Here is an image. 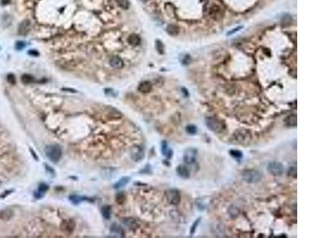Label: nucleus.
I'll return each instance as SVG.
<instances>
[{"mask_svg": "<svg viewBox=\"0 0 317 238\" xmlns=\"http://www.w3.org/2000/svg\"><path fill=\"white\" fill-rule=\"evenodd\" d=\"M111 212H112V207L109 205H105L102 208V214L105 219H110V218Z\"/></svg>", "mask_w": 317, "mask_h": 238, "instance_id": "nucleus-18", "label": "nucleus"}, {"mask_svg": "<svg viewBox=\"0 0 317 238\" xmlns=\"http://www.w3.org/2000/svg\"><path fill=\"white\" fill-rule=\"evenodd\" d=\"M152 89V85L148 81H144L138 86V91L142 94H148Z\"/></svg>", "mask_w": 317, "mask_h": 238, "instance_id": "nucleus-11", "label": "nucleus"}, {"mask_svg": "<svg viewBox=\"0 0 317 238\" xmlns=\"http://www.w3.org/2000/svg\"><path fill=\"white\" fill-rule=\"evenodd\" d=\"M45 154L47 157L53 163H57L62 156V150L60 147L56 145H50L45 148Z\"/></svg>", "mask_w": 317, "mask_h": 238, "instance_id": "nucleus-2", "label": "nucleus"}, {"mask_svg": "<svg viewBox=\"0 0 317 238\" xmlns=\"http://www.w3.org/2000/svg\"><path fill=\"white\" fill-rule=\"evenodd\" d=\"M180 60H181V62H182V64L188 65L189 64H190L191 57L190 56H189L188 54H184V55L180 58Z\"/></svg>", "mask_w": 317, "mask_h": 238, "instance_id": "nucleus-28", "label": "nucleus"}, {"mask_svg": "<svg viewBox=\"0 0 317 238\" xmlns=\"http://www.w3.org/2000/svg\"><path fill=\"white\" fill-rule=\"evenodd\" d=\"M6 80H7V82L10 83V84H16V78L14 76V75L13 74H9L7 75V77H6Z\"/></svg>", "mask_w": 317, "mask_h": 238, "instance_id": "nucleus-34", "label": "nucleus"}, {"mask_svg": "<svg viewBox=\"0 0 317 238\" xmlns=\"http://www.w3.org/2000/svg\"><path fill=\"white\" fill-rule=\"evenodd\" d=\"M31 29V22L28 19H25L24 21H22L20 25L18 26V32L19 35H22V36H25V35H27L29 34V32L30 31Z\"/></svg>", "mask_w": 317, "mask_h": 238, "instance_id": "nucleus-10", "label": "nucleus"}, {"mask_svg": "<svg viewBox=\"0 0 317 238\" xmlns=\"http://www.w3.org/2000/svg\"><path fill=\"white\" fill-rule=\"evenodd\" d=\"M197 156V150L194 148L186 149L183 154V161L186 164H193L196 161Z\"/></svg>", "mask_w": 317, "mask_h": 238, "instance_id": "nucleus-5", "label": "nucleus"}, {"mask_svg": "<svg viewBox=\"0 0 317 238\" xmlns=\"http://www.w3.org/2000/svg\"><path fill=\"white\" fill-rule=\"evenodd\" d=\"M129 182V177H124V178H122L121 179H120L118 182L114 185V188H116V189H119V188H121V187H123L124 186H125L128 183V182Z\"/></svg>", "mask_w": 317, "mask_h": 238, "instance_id": "nucleus-20", "label": "nucleus"}, {"mask_svg": "<svg viewBox=\"0 0 317 238\" xmlns=\"http://www.w3.org/2000/svg\"><path fill=\"white\" fill-rule=\"evenodd\" d=\"M242 176L245 182H248V183H255V182H259L262 179V175L259 171L250 169V170L244 171Z\"/></svg>", "mask_w": 317, "mask_h": 238, "instance_id": "nucleus-4", "label": "nucleus"}, {"mask_svg": "<svg viewBox=\"0 0 317 238\" xmlns=\"http://www.w3.org/2000/svg\"><path fill=\"white\" fill-rule=\"evenodd\" d=\"M156 49L160 54L163 53V45L160 40H156Z\"/></svg>", "mask_w": 317, "mask_h": 238, "instance_id": "nucleus-36", "label": "nucleus"}, {"mask_svg": "<svg viewBox=\"0 0 317 238\" xmlns=\"http://www.w3.org/2000/svg\"><path fill=\"white\" fill-rule=\"evenodd\" d=\"M233 139L236 143L246 145L251 140V133L249 130L240 129L235 132L233 134Z\"/></svg>", "mask_w": 317, "mask_h": 238, "instance_id": "nucleus-3", "label": "nucleus"}, {"mask_svg": "<svg viewBox=\"0 0 317 238\" xmlns=\"http://www.w3.org/2000/svg\"><path fill=\"white\" fill-rule=\"evenodd\" d=\"M166 31L167 33L170 34V35H172V36H175L177 34H179V28L175 25H169L166 28Z\"/></svg>", "mask_w": 317, "mask_h": 238, "instance_id": "nucleus-21", "label": "nucleus"}, {"mask_svg": "<svg viewBox=\"0 0 317 238\" xmlns=\"http://www.w3.org/2000/svg\"><path fill=\"white\" fill-rule=\"evenodd\" d=\"M117 1L121 8L126 10L129 7V0H117Z\"/></svg>", "mask_w": 317, "mask_h": 238, "instance_id": "nucleus-26", "label": "nucleus"}, {"mask_svg": "<svg viewBox=\"0 0 317 238\" xmlns=\"http://www.w3.org/2000/svg\"><path fill=\"white\" fill-rule=\"evenodd\" d=\"M141 1H143V2H146V1H148V0H141Z\"/></svg>", "mask_w": 317, "mask_h": 238, "instance_id": "nucleus-42", "label": "nucleus"}, {"mask_svg": "<svg viewBox=\"0 0 317 238\" xmlns=\"http://www.w3.org/2000/svg\"><path fill=\"white\" fill-rule=\"evenodd\" d=\"M14 216V212L10 209H4V210L0 211V219L7 222L13 217Z\"/></svg>", "mask_w": 317, "mask_h": 238, "instance_id": "nucleus-13", "label": "nucleus"}, {"mask_svg": "<svg viewBox=\"0 0 317 238\" xmlns=\"http://www.w3.org/2000/svg\"><path fill=\"white\" fill-rule=\"evenodd\" d=\"M128 41H129V43L130 45L136 46V45L140 44V37H139L137 34H131L128 38Z\"/></svg>", "mask_w": 317, "mask_h": 238, "instance_id": "nucleus-17", "label": "nucleus"}, {"mask_svg": "<svg viewBox=\"0 0 317 238\" xmlns=\"http://www.w3.org/2000/svg\"><path fill=\"white\" fill-rule=\"evenodd\" d=\"M288 175L292 178H296V167H290L288 171Z\"/></svg>", "mask_w": 317, "mask_h": 238, "instance_id": "nucleus-33", "label": "nucleus"}, {"mask_svg": "<svg viewBox=\"0 0 317 238\" xmlns=\"http://www.w3.org/2000/svg\"><path fill=\"white\" fill-rule=\"evenodd\" d=\"M230 155H231V156L233 158H236V159H237V160H240V159H241V158L243 157V153H242V152H240L239 151V150H231L230 151Z\"/></svg>", "mask_w": 317, "mask_h": 238, "instance_id": "nucleus-27", "label": "nucleus"}, {"mask_svg": "<svg viewBox=\"0 0 317 238\" xmlns=\"http://www.w3.org/2000/svg\"><path fill=\"white\" fill-rule=\"evenodd\" d=\"M69 199L71 200L73 203H75V204H78L79 202H81L83 199H84V198H83L82 197H79V196H75V195H71V196H70V198H69Z\"/></svg>", "mask_w": 317, "mask_h": 238, "instance_id": "nucleus-32", "label": "nucleus"}, {"mask_svg": "<svg viewBox=\"0 0 317 238\" xmlns=\"http://www.w3.org/2000/svg\"><path fill=\"white\" fill-rule=\"evenodd\" d=\"M292 16L290 15V14H284L281 18V25L282 26H289V25L292 23Z\"/></svg>", "mask_w": 317, "mask_h": 238, "instance_id": "nucleus-19", "label": "nucleus"}, {"mask_svg": "<svg viewBox=\"0 0 317 238\" xmlns=\"http://www.w3.org/2000/svg\"><path fill=\"white\" fill-rule=\"evenodd\" d=\"M131 156H132V160L136 161V162H139V161L142 160V159L144 156V150H143V149H142L140 146H134L132 149Z\"/></svg>", "mask_w": 317, "mask_h": 238, "instance_id": "nucleus-9", "label": "nucleus"}, {"mask_svg": "<svg viewBox=\"0 0 317 238\" xmlns=\"http://www.w3.org/2000/svg\"><path fill=\"white\" fill-rule=\"evenodd\" d=\"M30 152H31V154L33 155V156H34V159H35V160H38V157H37V154H36V153H35V152H34V150H33V149H30Z\"/></svg>", "mask_w": 317, "mask_h": 238, "instance_id": "nucleus-39", "label": "nucleus"}, {"mask_svg": "<svg viewBox=\"0 0 317 238\" xmlns=\"http://www.w3.org/2000/svg\"><path fill=\"white\" fill-rule=\"evenodd\" d=\"M111 231L116 233H118V234H120V235H121L122 237H123L124 234H125L123 229H121L119 226L116 225V224H114L113 226H111Z\"/></svg>", "mask_w": 317, "mask_h": 238, "instance_id": "nucleus-25", "label": "nucleus"}, {"mask_svg": "<svg viewBox=\"0 0 317 238\" xmlns=\"http://www.w3.org/2000/svg\"><path fill=\"white\" fill-rule=\"evenodd\" d=\"M28 53H29V55H31V56H38V55H39V54H38V53H37L36 50H30V51H29V52Z\"/></svg>", "mask_w": 317, "mask_h": 238, "instance_id": "nucleus-37", "label": "nucleus"}, {"mask_svg": "<svg viewBox=\"0 0 317 238\" xmlns=\"http://www.w3.org/2000/svg\"><path fill=\"white\" fill-rule=\"evenodd\" d=\"M21 80H22V82L23 83V84H30V83H33L34 80V79L31 75L24 74L22 75Z\"/></svg>", "mask_w": 317, "mask_h": 238, "instance_id": "nucleus-22", "label": "nucleus"}, {"mask_svg": "<svg viewBox=\"0 0 317 238\" xmlns=\"http://www.w3.org/2000/svg\"><path fill=\"white\" fill-rule=\"evenodd\" d=\"M122 222H123V223L125 225V226L129 228V229H135L137 228V226H138V224H137V222H136V221L134 218H132V217H126V218H124L123 220H122Z\"/></svg>", "mask_w": 317, "mask_h": 238, "instance_id": "nucleus-15", "label": "nucleus"}, {"mask_svg": "<svg viewBox=\"0 0 317 238\" xmlns=\"http://www.w3.org/2000/svg\"><path fill=\"white\" fill-rule=\"evenodd\" d=\"M186 131L190 135H195L197 133V128L194 125H189L186 127Z\"/></svg>", "mask_w": 317, "mask_h": 238, "instance_id": "nucleus-23", "label": "nucleus"}, {"mask_svg": "<svg viewBox=\"0 0 317 238\" xmlns=\"http://www.w3.org/2000/svg\"><path fill=\"white\" fill-rule=\"evenodd\" d=\"M63 91H70V92H76L75 90H71V88H63Z\"/></svg>", "mask_w": 317, "mask_h": 238, "instance_id": "nucleus-41", "label": "nucleus"}, {"mask_svg": "<svg viewBox=\"0 0 317 238\" xmlns=\"http://www.w3.org/2000/svg\"><path fill=\"white\" fill-rule=\"evenodd\" d=\"M11 192H12V191H6L5 193H3V195H1L0 197H1V198H5L6 195H8L10 193H11Z\"/></svg>", "mask_w": 317, "mask_h": 238, "instance_id": "nucleus-40", "label": "nucleus"}, {"mask_svg": "<svg viewBox=\"0 0 317 238\" xmlns=\"http://www.w3.org/2000/svg\"><path fill=\"white\" fill-rule=\"evenodd\" d=\"M49 189V187L45 183H40L38 187V192L40 194H43L45 192H46Z\"/></svg>", "mask_w": 317, "mask_h": 238, "instance_id": "nucleus-29", "label": "nucleus"}, {"mask_svg": "<svg viewBox=\"0 0 317 238\" xmlns=\"http://www.w3.org/2000/svg\"><path fill=\"white\" fill-rule=\"evenodd\" d=\"M206 125L208 128L212 132L216 133H220L224 132L226 129V125L220 119L214 117H210L206 118Z\"/></svg>", "mask_w": 317, "mask_h": 238, "instance_id": "nucleus-1", "label": "nucleus"}, {"mask_svg": "<svg viewBox=\"0 0 317 238\" xmlns=\"http://www.w3.org/2000/svg\"><path fill=\"white\" fill-rule=\"evenodd\" d=\"M170 149H168V146H167V143L166 141H163L162 142V153L164 156H166L167 153L169 152Z\"/></svg>", "mask_w": 317, "mask_h": 238, "instance_id": "nucleus-30", "label": "nucleus"}, {"mask_svg": "<svg viewBox=\"0 0 317 238\" xmlns=\"http://www.w3.org/2000/svg\"><path fill=\"white\" fill-rule=\"evenodd\" d=\"M176 171H177L178 175L180 177H182V178L188 179L189 177L190 176V170L186 166H184V165H179V167L176 168Z\"/></svg>", "mask_w": 317, "mask_h": 238, "instance_id": "nucleus-12", "label": "nucleus"}, {"mask_svg": "<svg viewBox=\"0 0 317 238\" xmlns=\"http://www.w3.org/2000/svg\"><path fill=\"white\" fill-rule=\"evenodd\" d=\"M166 198L167 202L171 205H178L181 201V195L179 191L177 190H168L166 191Z\"/></svg>", "mask_w": 317, "mask_h": 238, "instance_id": "nucleus-6", "label": "nucleus"}, {"mask_svg": "<svg viewBox=\"0 0 317 238\" xmlns=\"http://www.w3.org/2000/svg\"><path fill=\"white\" fill-rule=\"evenodd\" d=\"M10 3V0H1V4H2L3 6L8 5Z\"/></svg>", "mask_w": 317, "mask_h": 238, "instance_id": "nucleus-38", "label": "nucleus"}, {"mask_svg": "<svg viewBox=\"0 0 317 238\" xmlns=\"http://www.w3.org/2000/svg\"><path fill=\"white\" fill-rule=\"evenodd\" d=\"M267 169L268 171L271 175H273L274 176H281L283 173L284 167L281 163L274 161V162H270V164H268Z\"/></svg>", "mask_w": 317, "mask_h": 238, "instance_id": "nucleus-7", "label": "nucleus"}, {"mask_svg": "<svg viewBox=\"0 0 317 238\" xmlns=\"http://www.w3.org/2000/svg\"><path fill=\"white\" fill-rule=\"evenodd\" d=\"M110 64L113 68H122L124 67L123 60L118 56H113L112 58H110Z\"/></svg>", "mask_w": 317, "mask_h": 238, "instance_id": "nucleus-14", "label": "nucleus"}, {"mask_svg": "<svg viewBox=\"0 0 317 238\" xmlns=\"http://www.w3.org/2000/svg\"><path fill=\"white\" fill-rule=\"evenodd\" d=\"M296 123H297V118L296 115H290L285 119V124L286 126L295 127L296 126Z\"/></svg>", "mask_w": 317, "mask_h": 238, "instance_id": "nucleus-16", "label": "nucleus"}, {"mask_svg": "<svg viewBox=\"0 0 317 238\" xmlns=\"http://www.w3.org/2000/svg\"><path fill=\"white\" fill-rule=\"evenodd\" d=\"M75 228V222L72 219L64 220L60 224V230L68 235H70L74 232Z\"/></svg>", "mask_w": 317, "mask_h": 238, "instance_id": "nucleus-8", "label": "nucleus"}, {"mask_svg": "<svg viewBox=\"0 0 317 238\" xmlns=\"http://www.w3.org/2000/svg\"><path fill=\"white\" fill-rule=\"evenodd\" d=\"M25 47V43L24 41H22V40H19V41H17L15 44V49L17 50H22Z\"/></svg>", "mask_w": 317, "mask_h": 238, "instance_id": "nucleus-35", "label": "nucleus"}, {"mask_svg": "<svg viewBox=\"0 0 317 238\" xmlns=\"http://www.w3.org/2000/svg\"><path fill=\"white\" fill-rule=\"evenodd\" d=\"M125 195L124 192H119L118 194L116 196V202H117L118 204H123L125 201Z\"/></svg>", "mask_w": 317, "mask_h": 238, "instance_id": "nucleus-24", "label": "nucleus"}, {"mask_svg": "<svg viewBox=\"0 0 317 238\" xmlns=\"http://www.w3.org/2000/svg\"><path fill=\"white\" fill-rule=\"evenodd\" d=\"M201 217H199V218H197L195 222H194V225L192 226V227H191V229H190V234L191 235H193L194 234V233H195V230H196V229H197V226H198V224H199V222H201Z\"/></svg>", "mask_w": 317, "mask_h": 238, "instance_id": "nucleus-31", "label": "nucleus"}]
</instances>
